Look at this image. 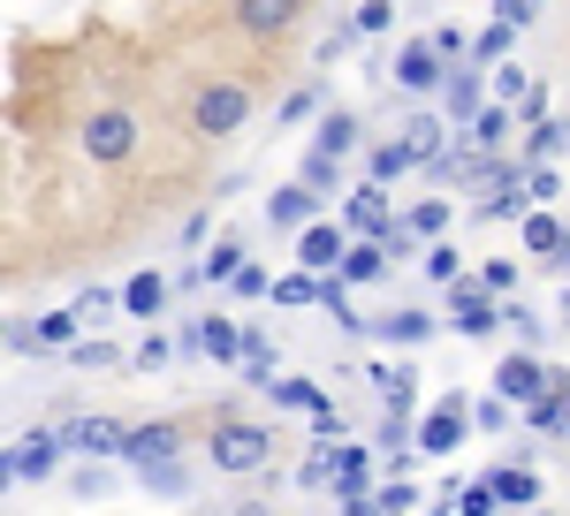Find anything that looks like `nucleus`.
Returning a JSON list of instances; mask_svg holds the SVG:
<instances>
[{
	"label": "nucleus",
	"instance_id": "4c0bfd02",
	"mask_svg": "<svg viewBox=\"0 0 570 516\" xmlns=\"http://www.w3.org/2000/svg\"><path fill=\"white\" fill-rule=\"evenodd\" d=\"M335 168H343V160L312 145V152H305V168H297V182H305V190H320V198H335Z\"/></svg>",
	"mask_w": 570,
	"mask_h": 516
},
{
	"label": "nucleus",
	"instance_id": "4468645a",
	"mask_svg": "<svg viewBox=\"0 0 570 516\" xmlns=\"http://www.w3.org/2000/svg\"><path fill=\"white\" fill-rule=\"evenodd\" d=\"M464 426H472V403H464V395H441L434 410L419 418V448H426V456H449V448L464 440Z\"/></svg>",
	"mask_w": 570,
	"mask_h": 516
},
{
	"label": "nucleus",
	"instance_id": "7c9ffc66",
	"mask_svg": "<svg viewBox=\"0 0 570 516\" xmlns=\"http://www.w3.org/2000/svg\"><path fill=\"white\" fill-rule=\"evenodd\" d=\"M510 129H518V107H502V99H494L480 122H472V145H480V152H502V145H510Z\"/></svg>",
	"mask_w": 570,
	"mask_h": 516
},
{
	"label": "nucleus",
	"instance_id": "a19ab883",
	"mask_svg": "<svg viewBox=\"0 0 570 516\" xmlns=\"http://www.w3.org/2000/svg\"><path fill=\"white\" fill-rule=\"evenodd\" d=\"M389 23H395V0H357V16H351V31H357V39H381Z\"/></svg>",
	"mask_w": 570,
	"mask_h": 516
},
{
	"label": "nucleus",
	"instance_id": "0e129e2a",
	"mask_svg": "<svg viewBox=\"0 0 570 516\" xmlns=\"http://www.w3.org/2000/svg\"><path fill=\"white\" fill-rule=\"evenodd\" d=\"M426 516H449V509H426Z\"/></svg>",
	"mask_w": 570,
	"mask_h": 516
},
{
	"label": "nucleus",
	"instance_id": "e2e57ef3",
	"mask_svg": "<svg viewBox=\"0 0 570 516\" xmlns=\"http://www.w3.org/2000/svg\"><path fill=\"white\" fill-rule=\"evenodd\" d=\"M502 516H525V509H502Z\"/></svg>",
	"mask_w": 570,
	"mask_h": 516
},
{
	"label": "nucleus",
	"instance_id": "72a5a7b5",
	"mask_svg": "<svg viewBox=\"0 0 570 516\" xmlns=\"http://www.w3.org/2000/svg\"><path fill=\"white\" fill-rule=\"evenodd\" d=\"M266 395H274L282 410H305V418H312V410H327V387H320V380H274Z\"/></svg>",
	"mask_w": 570,
	"mask_h": 516
},
{
	"label": "nucleus",
	"instance_id": "9b49d317",
	"mask_svg": "<svg viewBox=\"0 0 570 516\" xmlns=\"http://www.w3.org/2000/svg\"><path fill=\"white\" fill-rule=\"evenodd\" d=\"M343 228L351 236H389L395 228V206H389V182H357V190H343Z\"/></svg>",
	"mask_w": 570,
	"mask_h": 516
},
{
	"label": "nucleus",
	"instance_id": "3c124183",
	"mask_svg": "<svg viewBox=\"0 0 570 516\" xmlns=\"http://www.w3.org/2000/svg\"><path fill=\"white\" fill-rule=\"evenodd\" d=\"M502 319H510V327H518V343H540V327H548V319H540V311H525V304H518V297H510V304H502Z\"/></svg>",
	"mask_w": 570,
	"mask_h": 516
},
{
	"label": "nucleus",
	"instance_id": "0eeeda50",
	"mask_svg": "<svg viewBox=\"0 0 570 516\" xmlns=\"http://www.w3.org/2000/svg\"><path fill=\"white\" fill-rule=\"evenodd\" d=\"M487 107H494V99H487V69H480V61H456L449 85H441V115H449L456 129H472Z\"/></svg>",
	"mask_w": 570,
	"mask_h": 516
},
{
	"label": "nucleus",
	"instance_id": "b1692460",
	"mask_svg": "<svg viewBox=\"0 0 570 516\" xmlns=\"http://www.w3.org/2000/svg\"><path fill=\"white\" fill-rule=\"evenodd\" d=\"M419 168V152H411V145H403V137H395V145H373V152H365V182H403V175Z\"/></svg>",
	"mask_w": 570,
	"mask_h": 516
},
{
	"label": "nucleus",
	"instance_id": "ddd939ff",
	"mask_svg": "<svg viewBox=\"0 0 570 516\" xmlns=\"http://www.w3.org/2000/svg\"><path fill=\"white\" fill-rule=\"evenodd\" d=\"M351 228H335V220H312V228H297V266L305 274H335L343 258H351Z\"/></svg>",
	"mask_w": 570,
	"mask_h": 516
},
{
	"label": "nucleus",
	"instance_id": "052dcab7",
	"mask_svg": "<svg viewBox=\"0 0 570 516\" xmlns=\"http://www.w3.org/2000/svg\"><path fill=\"white\" fill-rule=\"evenodd\" d=\"M548 266H556V274H563V281H570V236H563V251L548 258Z\"/></svg>",
	"mask_w": 570,
	"mask_h": 516
},
{
	"label": "nucleus",
	"instance_id": "864d4df0",
	"mask_svg": "<svg viewBox=\"0 0 570 516\" xmlns=\"http://www.w3.org/2000/svg\"><path fill=\"white\" fill-rule=\"evenodd\" d=\"M434 53H441V61H472V39H464L456 23H441V31H434Z\"/></svg>",
	"mask_w": 570,
	"mask_h": 516
},
{
	"label": "nucleus",
	"instance_id": "dca6fc26",
	"mask_svg": "<svg viewBox=\"0 0 570 516\" xmlns=\"http://www.w3.org/2000/svg\"><path fill=\"white\" fill-rule=\"evenodd\" d=\"M320 206H327L320 190H305V182H282V190L266 198V220H274V228H312V220H320Z\"/></svg>",
	"mask_w": 570,
	"mask_h": 516
},
{
	"label": "nucleus",
	"instance_id": "58836bf2",
	"mask_svg": "<svg viewBox=\"0 0 570 516\" xmlns=\"http://www.w3.org/2000/svg\"><path fill=\"white\" fill-rule=\"evenodd\" d=\"M456 516H502V494H494V478H472V486H456Z\"/></svg>",
	"mask_w": 570,
	"mask_h": 516
},
{
	"label": "nucleus",
	"instance_id": "8fccbe9b",
	"mask_svg": "<svg viewBox=\"0 0 570 516\" xmlns=\"http://www.w3.org/2000/svg\"><path fill=\"white\" fill-rule=\"evenodd\" d=\"M312 107H320V85H297L289 99H282V107H274V122H305Z\"/></svg>",
	"mask_w": 570,
	"mask_h": 516
},
{
	"label": "nucleus",
	"instance_id": "2f4dec72",
	"mask_svg": "<svg viewBox=\"0 0 570 516\" xmlns=\"http://www.w3.org/2000/svg\"><path fill=\"white\" fill-rule=\"evenodd\" d=\"M419 502H426V494H419L411 478H395V472L381 478V486H373V516H411Z\"/></svg>",
	"mask_w": 570,
	"mask_h": 516
},
{
	"label": "nucleus",
	"instance_id": "473e14b6",
	"mask_svg": "<svg viewBox=\"0 0 570 516\" xmlns=\"http://www.w3.org/2000/svg\"><path fill=\"white\" fill-rule=\"evenodd\" d=\"M274 304H289V311H305V304H320V274H305V266L274 274Z\"/></svg>",
	"mask_w": 570,
	"mask_h": 516
},
{
	"label": "nucleus",
	"instance_id": "c756f323",
	"mask_svg": "<svg viewBox=\"0 0 570 516\" xmlns=\"http://www.w3.org/2000/svg\"><path fill=\"white\" fill-rule=\"evenodd\" d=\"M320 311H327V319H335V327H365V319H357V304H351V281H343V274H320Z\"/></svg>",
	"mask_w": 570,
	"mask_h": 516
},
{
	"label": "nucleus",
	"instance_id": "393cba45",
	"mask_svg": "<svg viewBox=\"0 0 570 516\" xmlns=\"http://www.w3.org/2000/svg\"><path fill=\"white\" fill-rule=\"evenodd\" d=\"M487 478H494L502 509H532V502H540V472H532V464H502V472H487Z\"/></svg>",
	"mask_w": 570,
	"mask_h": 516
},
{
	"label": "nucleus",
	"instance_id": "f03ea898",
	"mask_svg": "<svg viewBox=\"0 0 570 516\" xmlns=\"http://www.w3.org/2000/svg\"><path fill=\"white\" fill-rule=\"evenodd\" d=\"M244 122H252V85L244 77H206L190 91V129L198 137H236Z\"/></svg>",
	"mask_w": 570,
	"mask_h": 516
},
{
	"label": "nucleus",
	"instance_id": "7ed1b4c3",
	"mask_svg": "<svg viewBox=\"0 0 570 516\" xmlns=\"http://www.w3.org/2000/svg\"><path fill=\"white\" fill-rule=\"evenodd\" d=\"M77 152H85L91 168H122L137 152V115L130 107H91L85 129H77Z\"/></svg>",
	"mask_w": 570,
	"mask_h": 516
},
{
	"label": "nucleus",
	"instance_id": "a18cd8bd",
	"mask_svg": "<svg viewBox=\"0 0 570 516\" xmlns=\"http://www.w3.org/2000/svg\"><path fill=\"white\" fill-rule=\"evenodd\" d=\"M176 349H183V343H168V335H145V343L130 349V365H137V373H160V365H168Z\"/></svg>",
	"mask_w": 570,
	"mask_h": 516
},
{
	"label": "nucleus",
	"instance_id": "de8ad7c7",
	"mask_svg": "<svg viewBox=\"0 0 570 516\" xmlns=\"http://www.w3.org/2000/svg\"><path fill=\"white\" fill-rule=\"evenodd\" d=\"M69 365H85V373H107V365H122V349H115V343H77V349H69Z\"/></svg>",
	"mask_w": 570,
	"mask_h": 516
},
{
	"label": "nucleus",
	"instance_id": "6e6d98bb",
	"mask_svg": "<svg viewBox=\"0 0 570 516\" xmlns=\"http://www.w3.org/2000/svg\"><path fill=\"white\" fill-rule=\"evenodd\" d=\"M532 8H540V0H494V23H518V31H525Z\"/></svg>",
	"mask_w": 570,
	"mask_h": 516
},
{
	"label": "nucleus",
	"instance_id": "2eb2a0df",
	"mask_svg": "<svg viewBox=\"0 0 570 516\" xmlns=\"http://www.w3.org/2000/svg\"><path fill=\"white\" fill-rule=\"evenodd\" d=\"M244 266H252V258H244V244H236V236H220V244L198 258V266H190L183 281H190V289H228V281H236Z\"/></svg>",
	"mask_w": 570,
	"mask_h": 516
},
{
	"label": "nucleus",
	"instance_id": "ea45409f",
	"mask_svg": "<svg viewBox=\"0 0 570 516\" xmlns=\"http://www.w3.org/2000/svg\"><path fill=\"white\" fill-rule=\"evenodd\" d=\"M419 266L434 274L441 289H456V281H464V266H456V244H449V236H441V244H426V258H419Z\"/></svg>",
	"mask_w": 570,
	"mask_h": 516
},
{
	"label": "nucleus",
	"instance_id": "f8f14e48",
	"mask_svg": "<svg viewBox=\"0 0 570 516\" xmlns=\"http://www.w3.org/2000/svg\"><path fill=\"white\" fill-rule=\"evenodd\" d=\"M122 464H130V472H145V464H183V426L176 418H145V426H130Z\"/></svg>",
	"mask_w": 570,
	"mask_h": 516
},
{
	"label": "nucleus",
	"instance_id": "f704fd0d",
	"mask_svg": "<svg viewBox=\"0 0 570 516\" xmlns=\"http://www.w3.org/2000/svg\"><path fill=\"white\" fill-rule=\"evenodd\" d=\"M403 220L419 228V244H441V236H449V220H456V214H449V198H419V206H411Z\"/></svg>",
	"mask_w": 570,
	"mask_h": 516
},
{
	"label": "nucleus",
	"instance_id": "f3484780",
	"mask_svg": "<svg viewBox=\"0 0 570 516\" xmlns=\"http://www.w3.org/2000/svg\"><path fill=\"white\" fill-rule=\"evenodd\" d=\"M122 311H130V319H160V311H168V274H160V266L130 274V281H122Z\"/></svg>",
	"mask_w": 570,
	"mask_h": 516
},
{
	"label": "nucleus",
	"instance_id": "13d9d810",
	"mask_svg": "<svg viewBox=\"0 0 570 516\" xmlns=\"http://www.w3.org/2000/svg\"><path fill=\"white\" fill-rule=\"evenodd\" d=\"M107 304H122V289H85V297H77V311H85V319H99Z\"/></svg>",
	"mask_w": 570,
	"mask_h": 516
},
{
	"label": "nucleus",
	"instance_id": "5fc2aeb1",
	"mask_svg": "<svg viewBox=\"0 0 570 516\" xmlns=\"http://www.w3.org/2000/svg\"><path fill=\"white\" fill-rule=\"evenodd\" d=\"M518 122H525V129H540V122H548V91H540V85H532L525 99H518Z\"/></svg>",
	"mask_w": 570,
	"mask_h": 516
},
{
	"label": "nucleus",
	"instance_id": "c03bdc74",
	"mask_svg": "<svg viewBox=\"0 0 570 516\" xmlns=\"http://www.w3.org/2000/svg\"><path fill=\"white\" fill-rule=\"evenodd\" d=\"M525 198H532V206L563 198V175H556V160H540V168H525Z\"/></svg>",
	"mask_w": 570,
	"mask_h": 516
},
{
	"label": "nucleus",
	"instance_id": "e433bc0d",
	"mask_svg": "<svg viewBox=\"0 0 570 516\" xmlns=\"http://www.w3.org/2000/svg\"><path fill=\"white\" fill-rule=\"evenodd\" d=\"M145 494H160V502H183V494H190V472H183V464H145Z\"/></svg>",
	"mask_w": 570,
	"mask_h": 516
},
{
	"label": "nucleus",
	"instance_id": "f257e3e1",
	"mask_svg": "<svg viewBox=\"0 0 570 516\" xmlns=\"http://www.w3.org/2000/svg\"><path fill=\"white\" fill-rule=\"evenodd\" d=\"M206 456H214L220 478H259L274 464V426H259V418H220Z\"/></svg>",
	"mask_w": 570,
	"mask_h": 516
},
{
	"label": "nucleus",
	"instance_id": "a878e982",
	"mask_svg": "<svg viewBox=\"0 0 570 516\" xmlns=\"http://www.w3.org/2000/svg\"><path fill=\"white\" fill-rule=\"evenodd\" d=\"M518 160H525V168H540V160H570V122H540V129H525Z\"/></svg>",
	"mask_w": 570,
	"mask_h": 516
},
{
	"label": "nucleus",
	"instance_id": "20e7f679",
	"mask_svg": "<svg viewBox=\"0 0 570 516\" xmlns=\"http://www.w3.org/2000/svg\"><path fill=\"white\" fill-rule=\"evenodd\" d=\"M502 304H510V297H494V289H480V274H464V281L449 289V327L480 343V335H494V327H510Z\"/></svg>",
	"mask_w": 570,
	"mask_h": 516
},
{
	"label": "nucleus",
	"instance_id": "423d86ee",
	"mask_svg": "<svg viewBox=\"0 0 570 516\" xmlns=\"http://www.w3.org/2000/svg\"><path fill=\"white\" fill-rule=\"evenodd\" d=\"M61 448H69V440H61V426H31V433H16V448H8V478H16V486H23V478H31V486H39V478H53Z\"/></svg>",
	"mask_w": 570,
	"mask_h": 516
},
{
	"label": "nucleus",
	"instance_id": "39448f33",
	"mask_svg": "<svg viewBox=\"0 0 570 516\" xmlns=\"http://www.w3.org/2000/svg\"><path fill=\"white\" fill-rule=\"evenodd\" d=\"M61 440L77 448V456H99V464H122V448H130V426L122 418H107V410H85V418H69Z\"/></svg>",
	"mask_w": 570,
	"mask_h": 516
},
{
	"label": "nucleus",
	"instance_id": "680f3d73",
	"mask_svg": "<svg viewBox=\"0 0 570 516\" xmlns=\"http://www.w3.org/2000/svg\"><path fill=\"white\" fill-rule=\"evenodd\" d=\"M236 516H282V509H266V502H236Z\"/></svg>",
	"mask_w": 570,
	"mask_h": 516
},
{
	"label": "nucleus",
	"instance_id": "09e8293b",
	"mask_svg": "<svg viewBox=\"0 0 570 516\" xmlns=\"http://www.w3.org/2000/svg\"><path fill=\"white\" fill-rule=\"evenodd\" d=\"M480 289H494V297H518V266H510V258H487V266H480Z\"/></svg>",
	"mask_w": 570,
	"mask_h": 516
},
{
	"label": "nucleus",
	"instance_id": "37998d69",
	"mask_svg": "<svg viewBox=\"0 0 570 516\" xmlns=\"http://www.w3.org/2000/svg\"><path fill=\"white\" fill-rule=\"evenodd\" d=\"M487 85H494V99H502V107H518V99H525V69H518V61H502V69H487Z\"/></svg>",
	"mask_w": 570,
	"mask_h": 516
},
{
	"label": "nucleus",
	"instance_id": "6e6552de",
	"mask_svg": "<svg viewBox=\"0 0 570 516\" xmlns=\"http://www.w3.org/2000/svg\"><path fill=\"white\" fill-rule=\"evenodd\" d=\"M228 16H236L244 39H289L297 16H305V0H228Z\"/></svg>",
	"mask_w": 570,
	"mask_h": 516
},
{
	"label": "nucleus",
	"instance_id": "603ef678",
	"mask_svg": "<svg viewBox=\"0 0 570 516\" xmlns=\"http://www.w3.org/2000/svg\"><path fill=\"white\" fill-rule=\"evenodd\" d=\"M472 426H480V433H502V426H510V403H502V395L472 403Z\"/></svg>",
	"mask_w": 570,
	"mask_h": 516
},
{
	"label": "nucleus",
	"instance_id": "bb28decb",
	"mask_svg": "<svg viewBox=\"0 0 570 516\" xmlns=\"http://www.w3.org/2000/svg\"><path fill=\"white\" fill-rule=\"evenodd\" d=\"M312 145H320V152H335V160H343V152H357V115H351V107H327V115H320V129H312Z\"/></svg>",
	"mask_w": 570,
	"mask_h": 516
},
{
	"label": "nucleus",
	"instance_id": "c85d7f7f",
	"mask_svg": "<svg viewBox=\"0 0 570 516\" xmlns=\"http://www.w3.org/2000/svg\"><path fill=\"white\" fill-rule=\"evenodd\" d=\"M31 335H39V349H77L85 343V311H77V304H69V311H46Z\"/></svg>",
	"mask_w": 570,
	"mask_h": 516
},
{
	"label": "nucleus",
	"instance_id": "bf43d9fd",
	"mask_svg": "<svg viewBox=\"0 0 570 516\" xmlns=\"http://www.w3.org/2000/svg\"><path fill=\"white\" fill-rule=\"evenodd\" d=\"M107 494V472H77V502H99Z\"/></svg>",
	"mask_w": 570,
	"mask_h": 516
},
{
	"label": "nucleus",
	"instance_id": "49530a36",
	"mask_svg": "<svg viewBox=\"0 0 570 516\" xmlns=\"http://www.w3.org/2000/svg\"><path fill=\"white\" fill-rule=\"evenodd\" d=\"M297 486H335V440H320L305 456V472H297Z\"/></svg>",
	"mask_w": 570,
	"mask_h": 516
},
{
	"label": "nucleus",
	"instance_id": "1a4fd4ad",
	"mask_svg": "<svg viewBox=\"0 0 570 516\" xmlns=\"http://www.w3.org/2000/svg\"><path fill=\"white\" fill-rule=\"evenodd\" d=\"M449 69H456V61H441V53H434V39H411L403 53H395V91L426 99V91H441V85H449Z\"/></svg>",
	"mask_w": 570,
	"mask_h": 516
},
{
	"label": "nucleus",
	"instance_id": "cd10ccee",
	"mask_svg": "<svg viewBox=\"0 0 570 516\" xmlns=\"http://www.w3.org/2000/svg\"><path fill=\"white\" fill-rule=\"evenodd\" d=\"M563 236H570V228H563L556 214H525V228H518L525 258H556V251H563Z\"/></svg>",
	"mask_w": 570,
	"mask_h": 516
},
{
	"label": "nucleus",
	"instance_id": "9d476101",
	"mask_svg": "<svg viewBox=\"0 0 570 516\" xmlns=\"http://www.w3.org/2000/svg\"><path fill=\"white\" fill-rule=\"evenodd\" d=\"M494 395H502V403H518V410H525V403H540V395H548V357L510 349V357L494 365Z\"/></svg>",
	"mask_w": 570,
	"mask_h": 516
},
{
	"label": "nucleus",
	"instance_id": "5701e85b",
	"mask_svg": "<svg viewBox=\"0 0 570 516\" xmlns=\"http://www.w3.org/2000/svg\"><path fill=\"white\" fill-rule=\"evenodd\" d=\"M449 115H411V122L395 129V137H403V145H411V152H419V168H426V160H434V152H449Z\"/></svg>",
	"mask_w": 570,
	"mask_h": 516
},
{
	"label": "nucleus",
	"instance_id": "aec40b11",
	"mask_svg": "<svg viewBox=\"0 0 570 516\" xmlns=\"http://www.w3.org/2000/svg\"><path fill=\"white\" fill-rule=\"evenodd\" d=\"M365 380H373V395L389 410H411L419 403V365H365Z\"/></svg>",
	"mask_w": 570,
	"mask_h": 516
},
{
	"label": "nucleus",
	"instance_id": "4d7b16f0",
	"mask_svg": "<svg viewBox=\"0 0 570 516\" xmlns=\"http://www.w3.org/2000/svg\"><path fill=\"white\" fill-rule=\"evenodd\" d=\"M351 46H357V31H351V23H343V31H327V39H320V61H343Z\"/></svg>",
	"mask_w": 570,
	"mask_h": 516
},
{
	"label": "nucleus",
	"instance_id": "79ce46f5",
	"mask_svg": "<svg viewBox=\"0 0 570 516\" xmlns=\"http://www.w3.org/2000/svg\"><path fill=\"white\" fill-rule=\"evenodd\" d=\"M228 297H236V304H259V297H274V274H266L259 258H252V266H244V274L228 281Z\"/></svg>",
	"mask_w": 570,
	"mask_h": 516
},
{
	"label": "nucleus",
	"instance_id": "a211bd4d",
	"mask_svg": "<svg viewBox=\"0 0 570 516\" xmlns=\"http://www.w3.org/2000/svg\"><path fill=\"white\" fill-rule=\"evenodd\" d=\"M335 502H373V456L365 448H335Z\"/></svg>",
	"mask_w": 570,
	"mask_h": 516
},
{
	"label": "nucleus",
	"instance_id": "c9c22d12",
	"mask_svg": "<svg viewBox=\"0 0 570 516\" xmlns=\"http://www.w3.org/2000/svg\"><path fill=\"white\" fill-rule=\"evenodd\" d=\"M510 39H518V23H487L480 39H472V61H480V69H502V61H510Z\"/></svg>",
	"mask_w": 570,
	"mask_h": 516
},
{
	"label": "nucleus",
	"instance_id": "6ab92c4d",
	"mask_svg": "<svg viewBox=\"0 0 570 516\" xmlns=\"http://www.w3.org/2000/svg\"><path fill=\"white\" fill-rule=\"evenodd\" d=\"M381 335L403 343V349H419V343H434V335H441V319H434V311H419V304H395V311H381Z\"/></svg>",
	"mask_w": 570,
	"mask_h": 516
},
{
	"label": "nucleus",
	"instance_id": "4be33fe9",
	"mask_svg": "<svg viewBox=\"0 0 570 516\" xmlns=\"http://www.w3.org/2000/svg\"><path fill=\"white\" fill-rule=\"evenodd\" d=\"M335 274H343L351 289H373V281L389 274V244H373V236H357V244H351V258H343Z\"/></svg>",
	"mask_w": 570,
	"mask_h": 516
},
{
	"label": "nucleus",
	"instance_id": "412c9836",
	"mask_svg": "<svg viewBox=\"0 0 570 516\" xmlns=\"http://www.w3.org/2000/svg\"><path fill=\"white\" fill-rule=\"evenodd\" d=\"M198 349H206L214 365H244V327H236L228 311H214V319H198Z\"/></svg>",
	"mask_w": 570,
	"mask_h": 516
}]
</instances>
